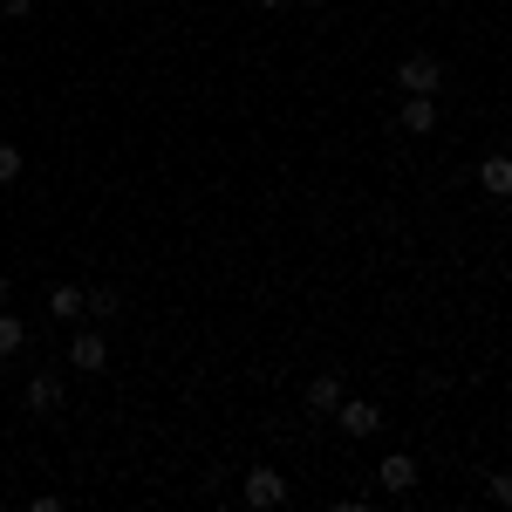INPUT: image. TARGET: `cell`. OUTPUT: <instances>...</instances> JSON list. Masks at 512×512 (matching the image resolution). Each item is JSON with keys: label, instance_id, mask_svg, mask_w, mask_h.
I'll return each mask as SVG.
<instances>
[{"label": "cell", "instance_id": "10", "mask_svg": "<svg viewBox=\"0 0 512 512\" xmlns=\"http://www.w3.org/2000/svg\"><path fill=\"white\" fill-rule=\"evenodd\" d=\"M48 315L55 321H82V287L76 280H55V287H48Z\"/></svg>", "mask_w": 512, "mask_h": 512}, {"label": "cell", "instance_id": "6", "mask_svg": "<svg viewBox=\"0 0 512 512\" xmlns=\"http://www.w3.org/2000/svg\"><path fill=\"white\" fill-rule=\"evenodd\" d=\"M396 130H410V137L437 130V96H403V110H396Z\"/></svg>", "mask_w": 512, "mask_h": 512}, {"label": "cell", "instance_id": "4", "mask_svg": "<svg viewBox=\"0 0 512 512\" xmlns=\"http://www.w3.org/2000/svg\"><path fill=\"white\" fill-rule=\"evenodd\" d=\"M335 424H342L349 437H376L383 431V403H355V396H342V403H335Z\"/></svg>", "mask_w": 512, "mask_h": 512}, {"label": "cell", "instance_id": "12", "mask_svg": "<svg viewBox=\"0 0 512 512\" xmlns=\"http://www.w3.org/2000/svg\"><path fill=\"white\" fill-rule=\"evenodd\" d=\"M21 342H28V321L0 308V362H7V355H21Z\"/></svg>", "mask_w": 512, "mask_h": 512}, {"label": "cell", "instance_id": "17", "mask_svg": "<svg viewBox=\"0 0 512 512\" xmlns=\"http://www.w3.org/2000/svg\"><path fill=\"white\" fill-rule=\"evenodd\" d=\"M260 7H287V0H260Z\"/></svg>", "mask_w": 512, "mask_h": 512}, {"label": "cell", "instance_id": "7", "mask_svg": "<svg viewBox=\"0 0 512 512\" xmlns=\"http://www.w3.org/2000/svg\"><path fill=\"white\" fill-rule=\"evenodd\" d=\"M383 492H390V499H403V492H417V458H403V451H396V458H383Z\"/></svg>", "mask_w": 512, "mask_h": 512}, {"label": "cell", "instance_id": "15", "mask_svg": "<svg viewBox=\"0 0 512 512\" xmlns=\"http://www.w3.org/2000/svg\"><path fill=\"white\" fill-rule=\"evenodd\" d=\"M0 14H7V21H28V14H35V0H0Z\"/></svg>", "mask_w": 512, "mask_h": 512}, {"label": "cell", "instance_id": "14", "mask_svg": "<svg viewBox=\"0 0 512 512\" xmlns=\"http://www.w3.org/2000/svg\"><path fill=\"white\" fill-rule=\"evenodd\" d=\"M485 492H492L499 506H512V472H492V478H485Z\"/></svg>", "mask_w": 512, "mask_h": 512}, {"label": "cell", "instance_id": "8", "mask_svg": "<svg viewBox=\"0 0 512 512\" xmlns=\"http://www.w3.org/2000/svg\"><path fill=\"white\" fill-rule=\"evenodd\" d=\"M478 185L492 198H512V151H492V158L478 164Z\"/></svg>", "mask_w": 512, "mask_h": 512}, {"label": "cell", "instance_id": "1", "mask_svg": "<svg viewBox=\"0 0 512 512\" xmlns=\"http://www.w3.org/2000/svg\"><path fill=\"white\" fill-rule=\"evenodd\" d=\"M396 89L403 96H444V62L437 55H403L396 62Z\"/></svg>", "mask_w": 512, "mask_h": 512}, {"label": "cell", "instance_id": "3", "mask_svg": "<svg viewBox=\"0 0 512 512\" xmlns=\"http://www.w3.org/2000/svg\"><path fill=\"white\" fill-rule=\"evenodd\" d=\"M239 492H246V506H253V512H274V506H287V478H280L274 465H253Z\"/></svg>", "mask_w": 512, "mask_h": 512}, {"label": "cell", "instance_id": "18", "mask_svg": "<svg viewBox=\"0 0 512 512\" xmlns=\"http://www.w3.org/2000/svg\"><path fill=\"white\" fill-rule=\"evenodd\" d=\"M506 130H512V123H506Z\"/></svg>", "mask_w": 512, "mask_h": 512}, {"label": "cell", "instance_id": "5", "mask_svg": "<svg viewBox=\"0 0 512 512\" xmlns=\"http://www.w3.org/2000/svg\"><path fill=\"white\" fill-rule=\"evenodd\" d=\"M21 403H28V417H55V410H62L69 396H62V383H55V376L41 369V376H28V390H21Z\"/></svg>", "mask_w": 512, "mask_h": 512}, {"label": "cell", "instance_id": "2", "mask_svg": "<svg viewBox=\"0 0 512 512\" xmlns=\"http://www.w3.org/2000/svg\"><path fill=\"white\" fill-rule=\"evenodd\" d=\"M69 362H76V369H89V376H103V369H110V335H103L96 321H89V328H76V335H69Z\"/></svg>", "mask_w": 512, "mask_h": 512}, {"label": "cell", "instance_id": "13", "mask_svg": "<svg viewBox=\"0 0 512 512\" xmlns=\"http://www.w3.org/2000/svg\"><path fill=\"white\" fill-rule=\"evenodd\" d=\"M21 144H0V185H14V178H21Z\"/></svg>", "mask_w": 512, "mask_h": 512}, {"label": "cell", "instance_id": "11", "mask_svg": "<svg viewBox=\"0 0 512 512\" xmlns=\"http://www.w3.org/2000/svg\"><path fill=\"white\" fill-rule=\"evenodd\" d=\"M335 403H342V383H335V376H315V383H308V410H315V417H335Z\"/></svg>", "mask_w": 512, "mask_h": 512}, {"label": "cell", "instance_id": "16", "mask_svg": "<svg viewBox=\"0 0 512 512\" xmlns=\"http://www.w3.org/2000/svg\"><path fill=\"white\" fill-rule=\"evenodd\" d=\"M7 294H14V287H7V274H0V308H7Z\"/></svg>", "mask_w": 512, "mask_h": 512}, {"label": "cell", "instance_id": "9", "mask_svg": "<svg viewBox=\"0 0 512 512\" xmlns=\"http://www.w3.org/2000/svg\"><path fill=\"white\" fill-rule=\"evenodd\" d=\"M82 315H89V321H117L123 315V294H117V287H82Z\"/></svg>", "mask_w": 512, "mask_h": 512}]
</instances>
